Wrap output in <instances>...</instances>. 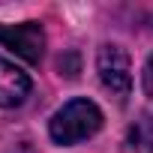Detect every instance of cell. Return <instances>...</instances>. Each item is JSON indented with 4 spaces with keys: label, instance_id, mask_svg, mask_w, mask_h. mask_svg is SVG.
Wrapping results in <instances>:
<instances>
[{
    "label": "cell",
    "instance_id": "obj_5",
    "mask_svg": "<svg viewBox=\"0 0 153 153\" xmlns=\"http://www.w3.org/2000/svg\"><path fill=\"white\" fill-rule=\"evenodd\" d=\"M120 153H153V117L150 114H141L129 126Z\"/></svg>",
    "mask_w": 153,
    "mask_h": 153
},
{
    "label": "cell",
    "instance_id": "obj_4",
    "mask_svg": "<svg viewBox=\"0 0 153 153\" xmlns=\"http://www.w3.org/2000/svg\"><path fill=\"white\" fill-rule=\"evenodd\" d=\"M30 93V75L0 57V108H15Z\"/></svg>",
    "mask_w": 153,
    "mask_h": 153
},
{
    "label": "cell",
    "instance_id": "obj_1",
    "mask_svg": "<svg viewBox=\"0 0 153 153\" xmlns=\"http://www.w3.org/2000/svg\"><path fill=\"white\" fill-rule=\"evenodd\" d=\"M102 126V111L90 99H72L66 102L48 123V135L57 144H78L90 135H96Z\"/></svg>",
    "mask_w": 153,
    "mask_h": 153
},
{
    "label": "cell",
    "instance_id": "obj_3",
    "mask_svg": "<svg viewBox=\"0 0 153 153\" xmlns=\"http://www.w3.org/2000/svg\"><path fill=\"white\" fill-rule=\"evenodd\" d=\"M0 45H6L27 63H39L45 51V30L39 21H21V24H0Z\"/></svg>",
    "mask_w": 153,
    "mask_h": 153
},
{
    "label": "cell",
    "instance_id": "obj_2",
    "mask_svg": "<svg viewBox=\"0 0 153 153\" xmlns=\"http://www.w3.org/2000/svg\"><path fill=\"white\" fill-rule=\"evenodd\" d=\"M96 69H99V81L102 87L117 99V102H126L129 90H132V69H129V54L120 48V45H111L105 42L96 54Z\"/></svg>",
    "mask_w": 153,
    "mask_h": 153
},
{
    "label": "cell",
    "instance_id": "obj_6",
    "mask_svg": "<svg viewBox=\"0 0 153 153\" xmlns=\"http://www.w3.org/2000/svg\"><path fill=\"white\" fill-rule=\"evenodd\" d=\"M141 87H144V93L153 99V54L147 57V63H144V72H141Z\"/></svg>",
    "mask_w": 153,
    "mask_h": 153
}]
</instances>
